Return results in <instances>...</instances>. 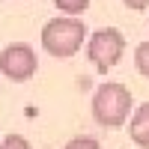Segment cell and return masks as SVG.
<instances>
[{
    "mask_svg": "<svg viewBox=\"0 0 149 149\" xmlns=\"http://www.w3.org/2000/svg\"><path fill=\"white\" fill-rule=\"evenodd\" d=\"M128 110H131V93L128 86L122 84H102L93 95V116L98 125L104 128H119L125 125L128 119Z\"/></svg>",
    "mask_w": 149,
    "mask_h": 149,
    "instance_id": "6da1fadb",
    "label": "cell"
},
{
    "mask_svg": "<svg viewBox=\"0 0 149 149\" xmlns=\"http://www.w3.org/2000/svg\"><path fill=\"white\" fill-rule=\"evenodd\" d=\"M86 27L78 18H51L42 30V48L54 57H72L81 51Z\"/></svg>",
    "mask_w": 149,
    "mask_h": 149,
    "instance_id": "7a4b0ae2",
    "label": "cell"
},
{
    "mask_svg": "<svg viewBox=\"0 0 149 149\" xmlns=\"http://www.w3.org/2000/svg\"><path fill=\"white\" fill-rule=\"evenodd\" d=\"M122 54H125V36L113 27H104V30H95L86 42V57L93 60V66L98 72H107L113 69Z\"/></svg>",
    "mask_w": 149,
    "mask_h": 149,
    "instance_id": "3957f363",
    "label": "cell"
},
{
    "mask_svg": "<svg viewBox=\"0 0 149 149\" xmlns=\"http://www.w3.org/2000/svg\"><path fill=\"white\" fill-rule=\"evenodd\" d=\"M0 72L6 74L9 81H30L36 74V51L24 42L6 45L3 54H0Z\"/></svg>",
    "mask_w": 149,
    "mask_h": 149,
    "instance_id": "277c9868",
    "label": "cell"
},
{
    "mask_svg": "<svg viewBox=\"0 0 149 149\" xmlns=\"http://www.w3.org/2000/svg\"><path fill=\"white\" fill-rule=\"evenodd\" d=\"M128 134H131V140L149 149V102L140 104L137 110H134V116H131V125H128Z\"/></svg>",
    "mask_w": 149,
    "mask_h": 149,
    "instance_id": "5b68a950",
    "label": "cell"
},
{
    "mask_svg": "<svg viewBox=\"0 0 149 149\" xmlns=\"http://www.w3.org/2000/svg\"><path fill=\"white\" fill-rule=\"evenodd\" d=\"M134 63H137V72L143 74V78H149V42H140V45H137Z\"/></svg>",
    "mask_w": 149,
    "mask_h": 149,
    "instance_id": "8992f818",
    "label": "cell"
},
{
    "mask_svg": "<svg viewBox=\"0 0 149 149\" xmlns=\"http://www.w3.org/2000/svg\"><path fill=\"white\" fill-rule=\"evenodd\" d=\"M54 3L66 12V15H81V12H86V6H90V0H54Z\"/></svg>",
    "mask_w": 149,
    "mask_h": 149,
    "instance_id": "52a82bcc",
    "label": "cell"
},
{
    "mask_svg": "<svg viewBox=\"0 0 149 149\" xmlns=\"http://www.w3.org/2000/svg\"><path fill=\"white\" fill-rule=\"evenodd\" d=\"M0 149H30V143H27V137H21V134H9V137H3Z\"/></svg>",
    "mask_w": 149,
    "mask_h": 149,
    "instance_id": "ba28073f",
    "label": "cell"
},
{
    "mask_svg": "<svg viewBox=\"0 0 149 149\" xmlns=\"http://www.w3.org/2000/svg\"><path fill=\"white\" fill-rule=\"evenodd\" d=\"M66 149H102V146H98V140H93V137H74V140L66 143Z\"/></svg>",
    "mask_w": 149,
    "mask_h": 149,
    "instance_id": "9c48e42d",
    "label": "cell"
},
{
    "mask_svg": "<svg viewBox=\"0 0 149 149\" xmlns=\"http://www.w3.org/2000/svg\"><path fill=\"white\" fill-rule=\"evenodd\" d=\"M128 9H149V0H122Z\"/></svg>",
    "mask_w": 149,
    "mask_h": 149,
    "instance_id": "30bf717a",
    "label": "cell"
}]
</instances>
